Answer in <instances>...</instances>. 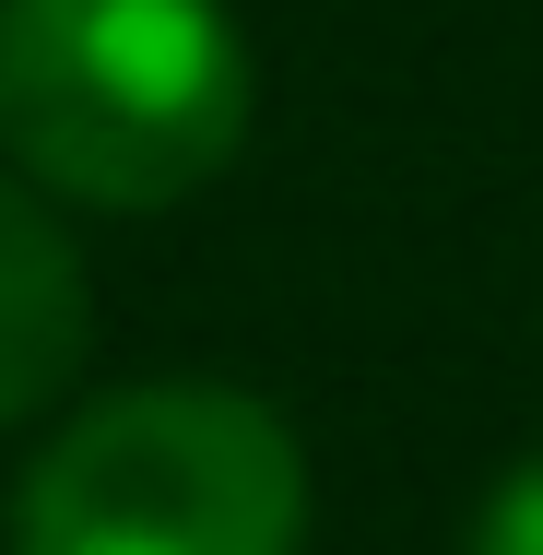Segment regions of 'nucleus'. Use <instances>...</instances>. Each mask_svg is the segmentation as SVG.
<instances>
[{"mask_svg": "<svg viewBox=\"0 0 543 555\" xmlns=\"http://www.w3.org/2000/svg\"><path fill=\"white\" fill-rule=\"evenodd\" d=\"M473 555H543V461H520V473L484 496V520H473Z\"/></svg>", "mask_w": 543, "mask_h": 555, "instance_id": "obj_4", "label": "nucleus"}, {"mask_svg": "<svg viewBox=\"0 0 543 555\" xmlns=\"http://www.w3.org/2000/svg\"><path fill=\"white\" fill-rule=\"evenodd\" d=\"M248 142L224 0H0V154L95 214H166Z\"/></svg>", "mask_w": 543, "mask_h": 555, "instance_id": "obj_1", "label": "nucleus"}, {"mask_svg": "<svg viewBox=\"0 0 543 555\" xmlns=\"http://www.w3.org/2000/svg\"><path fill=\"white\" fill-rule=\"evenodd\" d=\"M83 332H95V308H83V248L48 224L36 190L0 178V426H24L36 402L72 390Z\"/></svg>", "mask_w": 543, "mask_h": 555, "instance_id": "obj_3", "label": "nucleus"}, {"mask_svg": "<svg viewBox=\"0 0 543 555\" xmlns=\"http://www.w3.org/2000/svg\"><path fill=\"white\" fill-rule=\"evenodd\" d=\"M12 555H308V449L224 378L118 390L36 449Z\"/></svg>", "mask_w": 543, "mask_h": 555, "instance_id": "obj_2", "label": "nucleus"}]
</instances>
